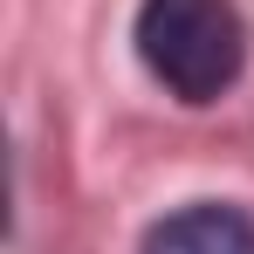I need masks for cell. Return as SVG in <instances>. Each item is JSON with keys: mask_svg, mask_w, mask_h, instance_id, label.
Listing matches in <instances>:
<instances>
[{"mask_svg": "<svg viewBox=\"0 0 254 254\" xmlns=\"http://www.w3.org/2000/svg\"><path fill=\"white\" fill-rule=\"evenodd\" d=\"M144 254H254V220L241 206H179L165 213L151 234H144Z\"/></svg>", "mask_w": 254, "mask_h": 254, "instance_id": "obj_2", "label": "cell"}, {"mask_svg": "<svg viewBox=\"0 0 254 254\" xmlns=\"http://www.w3.org/2000/svg\"><path fill=\"white\" fill-rule=\"evenodd\" d=\"M137 62L179 103H220L241 83L248 28L234 0H144L137 7Z\"/></svg>", "mask_w": 254, "mask_h": 254, "instance_id": "obj_1", "label": "cell"}]
</instances>
